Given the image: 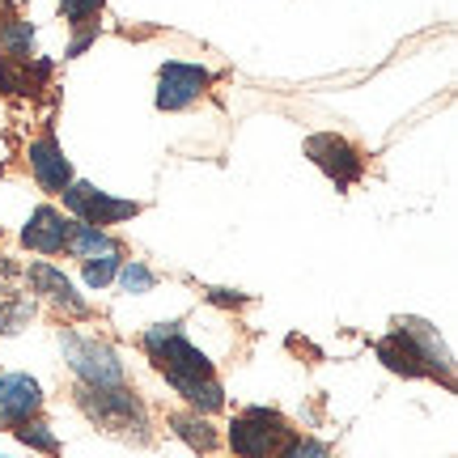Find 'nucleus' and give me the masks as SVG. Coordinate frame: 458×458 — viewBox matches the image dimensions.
I'll return each mask as SVG.
<instances>
[{"label": "nucleus", "instance_id": "nucleus-7", "mask_svg": "<svg viewBox=\"0 0 458 458\" xmlns=\"http://www.w3.org/2000/svg\"><path fill=\"white\" fill-rule=\"evenodd\" d=\"M213 85V72L199 64H182V60H170V64L157 68V111H187L196 98L208 94Z\"/></svg>", "mask_w": 458, "mask_h": 458}, {"label": "nucleus", "instance_id": "nucleus-18", "mask_svg": "<svg viewBox=\"0 0 458 458\" xmlns=\"http://www.w3.org/2000/svg\"><path fill=\"white\" fill-rule=\"evenodd\" d=\"M30 51H34V26L21 21V17H9L0 26V55H9V60H34Z\"/></svg>", "mask_w": 458, "mask_h": 458}, {"label": "nucleus", "instance_id": "nucleus-17", "mask_svg": "<svg viewBox=\"0 0 458 458\" xmlns=\"http://www.w3.org/2000/svg\"><path fill=\"white\" fill-rule=\"evenodd\" d=\"M51 64H38L30 68V60H9V55H0V89L4 94H34L38 81H47Z\"/></svg>", "mask_w": 458, "mask_h": 458}, {"label": "nucleus", "instance_id": "nucleus-23", "mask_svg": "<svg viewBox=\"0 0 458 458\" xmlns=\"http://www.w3.org/2000/svg\"><path fill=\"white\" fill-rule=\"evenodd\" d=\"M276 458H331V445L327 442H318V437H289V442L280 445V454Z\"/></svg>", "mask_w": 458, "mask_h": 458}, {"label": "nucleus", "instance_id": "nucleus-8", "mask_svg": "<svg viewBox=\"0 0 458 458\" xmlns=\"http://www.w3.org/2000/svg\"><path fill=\"white\" fill-rule=\"evenodd\" d=\"M26 157H30L34 182H38L43 191H51V196H60V191H68V187L77 182V174H72V162L64 157V148H60V140H55V131H51V128L43 131L38 140H30Z\"/></svg>", "mask_w": 458, "mask_h": 458}, {"label": "nucleus", "instance_id": "nucleus-5", "mask_svg": "<svg viewBox=\"0 0 458 458\" xmlns=\"http://www.w3.org/2000/svg\"><path fill=\"white\" fill-rule=\"evenodd\" d=\"M306 157L335 182V191H348V187L360 182V174H365V153H360L352 140L335 136V131H318V136H310V140H306Z\"/></svg>", "mask_w": 458, "mask_h": 458}, {"label": "nucleus", "instance_id": "nucleus-2", "mask_svg": "<svg viewBox=\"0 0 458 458\" xmlns=\"http://www.w3.org/2000/svg\"><path fill=\"white\" fill-rule=\"evenodd\" d=\"M140 344L162 377H216L213 360L182 335V323H157L140 335Z\"/></svg>", "mask_w": 458, "mask_h": 458}, {"label": "nucleus", "instance_id": "nucleus-24", "mask_svg": "<svg viewBox=\"0 0 458 458\" xmlns=\"http://www.w3.org/2000/svg\"><path fill=\"white\" fill-rule=\"evenodd\" d=\"M119 263H123V255H102V259H89L85 263V284H89V289L111 284L114 272H119Z\"/></svg>", "mask_w": 458, "mask_h": 458}, {"label": "nucleus", "instance_id": "nucleus-25", "mask_svg": "<svg viewBox=\"0 0 458 458\" xmlns=\"http://www.w3.org/2000/svg\"><path fill=\"white\" fill-rule=\"evenodd\" d=\"M94 38H98V26H81V30H77V38H72V47H68V55H81Z\"/></svg>", "mask_w": 458, "mask_h": 458}, {"label": "nucleus", "instance_id": "nucleus-6", "mask_svg": "<svg viewBox=\"0 0 458 458\" xmlns=\"http://www.w3.org/2000/svg\"><path fill=\"white\" fill-rule=\"evenodd\" d=\"M60 196H64V208L72 213V221H85V225H98V229L131 221V216H140V208H145V204H136V199L106 196V191L89 187V182H72Z\"/></svg>", "mask_w": 458, "mask_h": 458}, {"label": "nucleus", "instance_id": "nucleus-20", "mask_svg": "<svg viewBox=\"0 0 458 458\" xmlns=\"http://www.w3.org/2000/svg\"><path fill=\"white\" fill-rule=\"evenodd\" d=\"M30 318H34V301H26V297L0 301V335H17L21 327H30Z\"/></svg>", "mask_w": 458, "mask_h": 458}, {"label": "nucleus", "instance_id": "nucleus-1", "mask_svg": "<svg viewBox=\"0 0 458 458\" xmlns=\"http://www.w3.org/2000/svg\"><path fill=\"white\" fill-rule=\"evenodd\" d=\"M77 408L94 420L98 428H106V433H119V437H140L145 442L148 433V411L145 403H140V394L131 391L128 382L123 386H106V391H98V386H77Z\"/></svg>", "mask_w": 458, "mask_h": 458}, {"label": "nucleus", "instance_id": "nucleus-19", "mask_svg": "<svg viewBox=\"0 0 458 458\" xmlns=\"http://www.w3.org/2000/svg\"><path fill=\"white\" fill-rule=\"evenodd\" d=\"M13 437H17L21 445L38 450V454H47V458L60 454V437H55V433H51V428L43 425L38 416H34V420H26V425H13Z\"/></svg>", "mask_w": 458, "mask_h": 458}, {"label": "nucleus", "instance_id": "nucleus-14", "mask_svg": "<svg viewBox=\"0 0 458 458\" xmlns=\"http://www.w3.org/2000/svg\"><path fill=\"white\" fill-rule=\"evenodd\" d=\"M399 327L411 335V344L420 348V357L428 360V369H433V377H442L445 386H450V352H445L442 335H437V327H428L425 318H399Z\"/></svg>", "mask_w": 458, "mask_h": 458}, {"label": "nucleus", "instance_id": "nucleus-11", "mask_svg": "<svg viewBox=\"0 0 458 458\" xmlns=\"http://www.w3.org/2000/svg\"><path fill=\"white\" fill-rule=\"evenodd\" d=\"M26 284H30L34 293H43L47 301H55L64 314H72V318H89V301L85 297H77V289H72V280L55 267V263H30L26 267Z\"/></svg>", "mask_w": 458, "mask_h": 458}, {"label": "nucleus", "instance_id": "nucleus-22", "mask_svg": "<svg viewBox=\"0 0 458 458\" xmlns=\"http://www.w3.org/2000/svg\"><path fill=\"white\" fill-rule=\"evenodd\" d=\"M102 4L106 0H60V17H64V26H98L94 17L102 13Z\"/></svg>", "mask_w": 458, "mask_h": 458}, {"label": "nucleus", "instance_id": "nucleus-3", "mask_svg": "<svg viewBox=\"0 0 458 458\" xmlns=\"http://www.w3.org/2000/svg\"><path fill=\"white\" fill-rule=\"evenodd\" d=\"M289 437L293 428L276 408H246L229 425V450L238 458H276Z\"/></svg>", "mask_w": 458, "mask_h": 458}, {"label": "nucleus", "instance_id": "nucleus-21", "mask_svg": "<svg viewBox=\"0 0 458 458\" xmlns=\"http://www.w3.org/2000/svg\"><path fill=\"white\" fill-rule=\"evenodd\" d=\"M114 280H119L128 293H148V289L157 284V276H153L140 259H123V263H119V272H114Z\"/></svg>", "mask_w": 458, "mask_h": 458}, {"label": "nucleus", "instance_id": "nucleus-10", "mask_svg": "<svg viewBox=\"0 0 458 458\" xmlns=\"http://www.w3.org/2000/svg\"><path fill=\"white\" fill-rule=\"evenodd\" d=\"M68 229H72V216H64L51 204H38L30 221H26V229H21V246L34 250V255H64Z\"/></svg>", "mask_w": 458, "mask_h": 458}, {"label": "nucleus", "instance_id": "nucleus-13", "mask_svg": "<svg viewBox=\"0 0 458 458\" xmlns=\"http://www.w3.org/2000/svg\"><path fill=\"white\" fill-rule=\"evenodd\" d=\"M64 255L89 263V259H102V255H123V246L114 242L106 229L85 225V221H72V229H68V242H64Z\"/></svg>", "mask_w": 458, "mask_h": 458}, {"label": "nucleus", "instance_id": "nucleus-15", "mask_svg": "<svg viewBox=\"0 0 458 458\" xmlns=\"http://www.w3.org/2000/svg\"><path fill=\"white\" fill-rule=\"evenodd\" d=\"M174 391L182 394V403L199 416H213V411L225 408V391H221V382L216 377H165Z\"/></svg>", "mask_w": 458, "mask_h": 458}, {"label": "nucleus", "instance_id": "nucleus-16", "mask_svg": "<svg viewBox=\"0 0 458 458\" xmlns=\"http://www.w3.org/2000/svg\"><path fill=\"white\" fill-rule=\"evenodd\" d=\"M170 428H174V437L187 442L196 454H213L221 437H216V428L208 425V416H199V411H174L170 416Z\"/></svg>", "mask_w": 458, "mask_h": 458}, {"label": "nucleus", "instance_id": "nucleus-4", "mask_svg": "<svg viewBox=\"0 0 458 458\" xmlns=\"http://www.w3.org/2000/svg\"><path fill=\"white\" fill-rule=\"evenodd\" d=\"M60 348H64L68 369L77 374L81 386H98V391H106V386H123V382H128V377H123V360L114 357L111 344L85 340V335H77V331H64V335H60Z\"/></svg>", "mask_w": 458, "mask_h": 458}, {"label": "nucleus", "instance_id": "nucleus-12", "mask_svg": "<svg viewBox=\"0 0 458 458\" xmlns=\"http://www.w3.org/2000/svg\"><path fill=\"white\" fill-rule=\"evenodd\" d=\"M377 360L391 369V374H403V377H433V369H428V360L420 357V348L411 344V335L399 323H394V331H386L382 340L374 344Z\"/></svg>", "mask_w": 458, "mask_h": 458}, {"label": "nucleus", "instance_id": "nucleus-9", "mask_svg": "<svg viewBox=\"0 0 458 458\" xmlns=\"http://www.w3.org/2000/svg\"><path fill=\"white\" fill-rule=\"evenodd\" d=\"M43 411V386L30 374H4L0 377V428L26 425Z\"/></svg>", "mask_w": 458, "mask_h": 458}, {"label": "nucleus", "instance_id": "nucleus-26", "mask_svg": "<svg viewBox=\"0 0 458 458\" xmlns=\"http://www.w3.org/2000/svg\"><path fill=\"white\" fill-rule=\"evenodd\" d=\"M17 267L9 259H4V255H0V293H4V284H9V276H13Z\"/></svg>", "mask_w": 458, "mask_h": 458}]
</instances>
